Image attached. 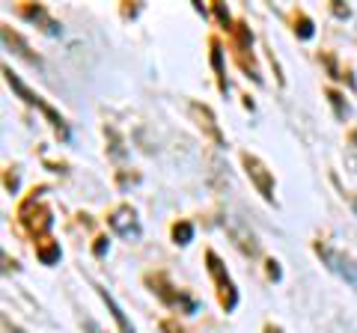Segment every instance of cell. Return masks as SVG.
Instances as JSON below:
<instances>
[{
	"instance_id": "cell-5",
	"label": "cell",
	"mask_w": 357,
	"mask_h": 333,
	"mask_svg": "<svg viewBox=\"0 0 357 333\" xmlns=\"http://www.w3.org/2000/svg\"><path fill=\"white\" fill-rule=\"evenodd\" d=\"M206 268H208L211 280H215V286H218L220 307L227 309V313H232V309L238 307V288H236V283H232V277L227 274V268H223V262H220V256L215 250H206Z\"/></svg>"
},
{
	"instance_id": "cell-18",
	"label": "cell",
	"mask_w": 357,
	"mask_h": 333,
	"mask_svg": "<svg viewBox=\"0 0 357 333\" xmlns=\"http://www.w3.org/2000/svg\"><path fill=\"white\" fill-rule=\"evenodd\" d=\"M295 33L301 39H310L312 36V21L304 13H295Z\"/></svg>"
},
{
	"instance_id": "cell-11",
	"label": "cell",
	"mask_w": 357,
	"mask_h": 333,
	"mask_svg": "<svg viewBox=\"0 0 357 333\" xmlns=\"http://www.w3.org/2000/svg\"><path fill=\"white\" fill-rule=\"evenodd\" d=\"M3 45H6V48H13V51L18 54V57H24L27 63H33V65H42V60H39L36 54L30 51V45H27V42L21 39L18 33H15L13 27H9V24H3Z\"/></svg>"
},
{
	"instance_id": "cell-16",
	"label": "cell",
	"mask_w": 357,
	"mask_h": 333,
	"mask_svg": "<svg viewBox=\"0 0 357 333\" xmlns=\"http://www.w3.org/2000/svg\"><path fill=\"white\" fill-rule=\"evenodd\" d=\"M191 238H194V224L191 220H178V224H173V241L176 244H191Z\"/></svg>"
},
{
	"instance_id": "cell-2",
	"label": "cell",
	"mask_w": 357,
	"mask_h": 333,
	"mask_svg": "<svg viewBox=\"0 0 357 333\" xmlns=\"http://www.w3.org/2000/svg\"><path fill=\"white\" fill-rule=\"evenodd\" d=\"M3 75H6V84L13 86V90H15L21 98H24L27 104H33L36 110H42V114H45V119H48L51 125H54V131H57V134H60V140H69V125H66V119L57 114V110H54L48 102H45V98H42L39 93H33L30 86H24V84H21V77H18L13 69H9V65H3Z\"/></svg>"
},
{
	"instance_id": "cell-8",
	"label": "cell",
	"mask_w": 357,
	"mask_h": 333,
	"mask_svg": "<svg viewBox=\"0 0 357 333\" xmlns=\"http://www.w3.org/2000/svg\"><path fill=\"white\" fill-rule=\"evenodd\" d=\"M107 224H110V229H114L116 235H122V238H128V241H137V238H140V220H137V212H134L131 206L114 208V212H110V217H107Z\"/></svg>"
},
{
	"instance_id": "cell-12",
	"label": "cell",
	"mask_w": 357,
	"mask_h": 333,
	"mask_svg": "<svg viewBox=\"0 0 357 333\" xmlns=\"http://www.w3.org/2000/svg\"><path fill=\"white\" fill-rule=\"evenodd\" d=\"M98 295H102V301H105V307L110 309V316L116 318V325H119V333H134V325L126 318V313H122V307L114 301V295H107V288H98Z\"/></svg>"
},
{
	"instance_id": "cell-4",
	"label": "cell",
	"mask_w": 357,
	"mask_h": 333,
	"mask_svg": "<svg viewBox=\"0 0 357 333\" xmlns=\"http://www.w3.org/2000/svg\"><path fill=\"white\" fill-rule=\"evenodd\" d=\"M232 57H236V63L248 72V77H253L256 84L262 81L259 65L253 60V33L244 21H236V24H232Z\"/></svg>"
},
{
	"instance_id": "cell-24",
	"label": "cell",
	"mask_w": 357,
	"mask_h": 333,
	"mask_svg": "<svg viewBox=\"0 0 357 333\" xmlns=\"http://www.w3.org/2000/svg\"><path fill=\"white\" fill-rule=\"evenodd\" d=\"M333 13L342 15V18H349V6H340V3H333Z\"/></svg>"
},
{
	"instance_id": "cell-15",
	"label": "cell",
	"mask_w": 357,
	"mask_h": 333,
	"mask_svg": "<svg viewBox=\"0 0 357 333\" xmlns=\"http://www.w3.org/2000/svg\"><path fill=\"white\" fill-rule=\"evenodd\" d=\"M211 65H215L218 72V86L223 93H227V75H223V51H220V42L211 39Z\"/></svg>"
},
{
	"instance_id": "cell-14",
	"label": "cell",
	"mask_w": 357,
	"mask_h": 333,
	"mask_svg": "<svg viewBox=\"0 0 357 333\" xmlns=\"http://www.w3.org/2000/svg\"><path fill=\"white\" fill-rule=\"evenodd\" d=\"M36 256H39L42 265H54V262L60 259V244H57V241H51V238L39 241V244H36Z\"/></svg>"
},
{
	"instance_id": "cell-23",
	"label": "cell",
	"mask_w": 357,
	"mask_h": 333,
	"mask_svg": "<svg viewBox=\"0 0 357 333\" xmlns=\"http://www.w3.org/2000/svg\"><path fill=\"white\" fill-rule=\"evenodd\" d=\"M105 247H107V238L102 235V238H96V244H93V253H96V256H102Z\"/></svg>"
},
{
	"instance_id": "cell-13",
	"label": "cell",
	"mask_w": 357,
	"mask_h": 333,
	"mask_svg": "<svg viewBox=\"0 0 357 333\" xmlns=\"http://www.w3.org/2000/svg\"><path fill=\"white\" fill-rule=\"evenodd\" d=\"M229 232H232V238H236V247L241 253H248V256H256V253H259V244H256L253 232H248L244 226H232Z\"/></svg>"
},
{
	"instance_id": "cell-20",
	"label": "cell",
	"mask_w": 357,
	"mask_h": 333,
	"mask_svg": "<svg viewBox=\"0 0 357 333\" xmlns=\"http://www.w3.org/2000/svg\"><path fill=\"white\" fill-rule=\"evenodd\" d=\"M161 333H185V327L182 325H178V321L176 318H161Z\"/></svg>"
},
{
	"instance_id": "cell-22",
	"label": "cell",
	"mask_w": 357,
	"mask_h": 333,
	"mask_svg": "<svg viewBox=\"0 0 357 333\" xmlns=\"http://www.w3.org/2000/svg\"><path fill=\"white\" fill-rule=\"evenodd\" d=\"M265 265H268V277H271V280H280V265H277L274 259H268Z\"/></svg>"
},
{
	"instance_id": "cell-7",
	"label": "cell",
	"mask_w": 357,
	"mask_h": 333,
	"mask_svg": "<svg viewBox=\"0 0 357 333\" xmlns=\"http://www.w3.org/2000/svg\"><path fill=\"white\" fill-rule=\"evenodd\" d=\"M241 164H244V173H248V179L253 182V187L262 194L265 203H274V176L271 170L256 158L250 152H241Z\"/></svg>"
},
{
	"instance_id": "cell-9",
	"label": "cell",
	"mask_w": 357,
	"mask_h": 333,
	"mask_svg": "<svg viewBox=\"0 0 357 333\" xmlns=\"http://www.w3.org/2000/svg\"><path fill=\"white\" fill-rule=\"evenodd\" d=\"M15 9H18V15H24L27 21H33V24H36L42 33H48V36H60L63 33V27L48 15V9H45L42 3H24V0H21Z\"/></svg>"
},
{
	"instance_id": "cell-1",
	"label": "cell",
	"mask_w": 357,
	"mask_h": 333,
	"mask_svg": "<svg viewBox=\"0 0 357 333\" xmlns=\"http://www.w3.org/2000/svg\"><path fill=\"white\" fill-rule=\"evenodd\" d=\"M18 226L27 232V235L33 238V241H45L48 238V229H51V224H54V217H51V208L42 203V196H39V191H33L24 203L18 206Z\"/></svg>"
},
{
	"instance_id": "cell-6",
	"label": "cell",
	"mask_w": 357,
	"mask_h": 333,
	"mask_svg": "<svg viewBox=\"0 0 357 333\" xmlns=\"http://www.w3.org/2000/svg\"><path fill=\"white\" fill-rule=\"evenodd\" d=\"M312 247H316L319 259L328 265V271H333L337 277H342V280L349 283V286H354V288H357V262L349 256V253L333 250L331 244H325V241H316Z\"/></svg>"
},
{
	"instance_id": "cell-10",
	"label": "cell",
	"mask_w": 357,
	"mask_h": 333,
	"mask_svg": "<svg viewBox=\"0 0 357 333\" xmlns=\"http://www.w3.org/2000/svg\"><path fill=\"white\" fill-rule=\"evenodd\" d=\"M191 116H194V122L199 125V131H203V134H208L211 140L218 143V146H223V131L218 128V119H215V114H211V107L194 102V104H191Z\"/></svg>"
},
{
	"instance_id": "cell-25",
	"label": "cell",
	"mask_w": 357,
	"mask_h": 333,
	"mask_svg": "<svg viewBox=\"0 0 357 333\" xmlns=\"http://www.w3.org/2000/svg\"><path fill=\"white\" fill-rule=\"evenodd\" d=\"M262 333H283V327H277V325H271V321H268V325L262 327Z\"/></svg>"
},
{
	"instance_id": "cell-17",
	"label": "cell",
	"mask_w": 357,
	"mask_h": 333,
	"mask_svg": "<svg viewBox=\"0 0 357 333\" xmlns=\"http://www.w3.org/2000/svg\"><path fill=\"white\" fill-rule=\"evenodd\" d=\"M328 102L333 104V110H337V116H340V119L349 116V104H345V95H342V93L328 90Z\"/></svg>"
},
{
	"instance_id": "cell-3",
	"label": "cell",
	"mask_w": 357,
	"mask_h": 333,
	"mask_svg": "<svg viewBox=\"0 0 357 333\" xmlns=\"http://www.w3.org/2000/svg\"><path fill=\"white\" fill-rule=\"evenodd\" d=\"M146 286L161 297L167 307H176L178 313H185V316H194V313H197V301H194V297L188 295V292H182V288H176V286L170 283V277H167L164 271L146 274Z\"/></svg>"
},
{
	"instance_id": "cell-21",
	"label": "cell",
	"mask_w": 357,
	"mask_h": 333,
	"mask_svg": "<svg viewBox=\"0 0 357 333\" xmlns=\"http://www.w3.org/2000/svg\"><path fill=\"white\" fill-rule=\"evenodd\" d=\"M81 327H84V333H105V330L98 327V325H96V321L89 318V316H84V318H81Z\"/></svg>"
},
{
	"instance_id": "cell-19",
	"label": "cell",
	"mask_w": 357,
	"mask_h": 333,
	"mask_svg": "<svg viewBox=\"0 0 357 333\" xmlns=\"http://www.w3.org/2000/svg\"><path fill=\"white\" fill-rule=\"evenodd\" d=\"M211 9H215V15L220 18V24H223V30H229L232 33V21H229V13H227V6H223V3H211Z\"/></svg>"
}]
</instances>
